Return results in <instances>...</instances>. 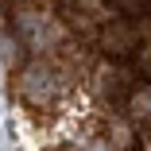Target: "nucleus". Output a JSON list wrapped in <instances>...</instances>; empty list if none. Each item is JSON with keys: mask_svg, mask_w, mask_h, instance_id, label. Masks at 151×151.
I'll return each instance as SVG.
<instances>
[{"mask_svg": "<svg viewBox=\"0 0 151 151\" xmlns=\"http://www.w3.org/2000/svg\"><path fill=\"white\" fill-rule=\"evenodd\" d=\"M101 43H105V50H109V54H116V58L136 54V27H132V23H124V19H116V23H109V27H105Z\"/></svg>", "mask_w": 151, "mask_h": 151, "instance_id": "obj_1", "label": "nucleus"}, {"mask_svg": "<svg viewBox=\"0 0 151 151\" xmlns=\"http://www.w3.org/2000/svg\"><path fill=\"white\" fill-rule=\"evenodd\" d=\"M139 74L151 81V47H143V50H139Z\"/></svg>", "mask_w": 151, "mask_h": 151, "instance_id": "obj_2", "label": "nucleus"}]
</instances>
